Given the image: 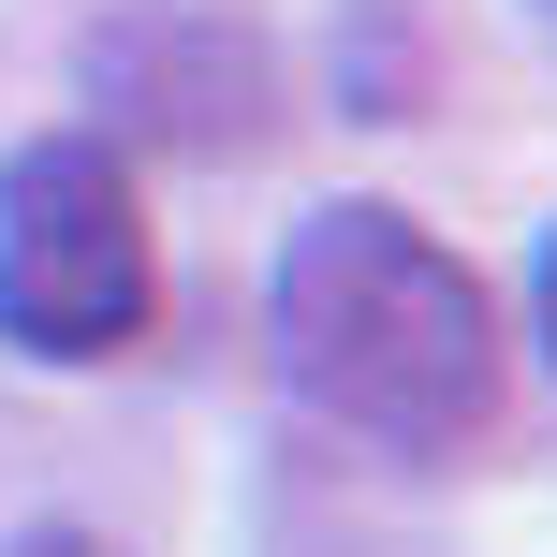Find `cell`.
I'll use <instances>...</instances> for the list:
<instances>
[{
	"label": "cell",
	"mask_w": 557,
	"mask_h": 557,
	"mask_svg": "<svg viewBox=\"0 0 557 557\" xmlns=\"http://www.w3.org/2000/svg\"><path fill=\"white\" fill-rule=\"evenodd\" d=\"M264 323H278V382L382 455H455L499 411V308L396 206H308L264 278Z\"/></svg>",
	"instance_id": "6da1fadb"
},
{
	"label": "cell",
	"mask_w": 557,
	"mask_h": 557,
	"mask_svg": "<svg viewBox=\"0 0 557 557\" xmlns=\"http://www.w3.org/2000/svg\"><path fill=\"white\" fill-rule=\"evenodd\" d=\"M162 264H147L133 162L103 133H45L0 162V337L45 367H103L147 337Z\"/></svg>",
	"instance_id": "7a4b0ae2"
},
{
	"label": "cell",
	"mask_w": 557,
	"mask_h": 557,
	"mask_svg": "<svg viewBox=\"0 0 557 557\" xmlns=\"http://www.w3.org/2000/svg\"><path fill=\"white\" fill-rule=\"evenodd\" d=\"M15 557H117V543H88V529H29Z\"/></svg>",
	"instance_id": "3957f363"
},
{
	"label": "cell",
	"mask_w": 557,
	"mask_h": 557,
	"mask_svg": "<svg viewBox=\"0 0 557 557\" xmlns=\"http://www.w3.org/2000/svg\"><path fill=\"white\" fill-rule=\"evenodd\" d=\"M543 352H557V235H543Z\"/></svg>",
	"instance_id": "277c9868"
}]
</instances>
